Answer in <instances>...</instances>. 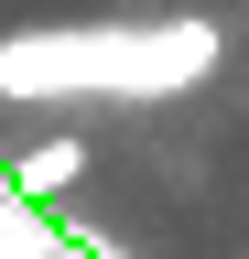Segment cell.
I'll list each match as a JSON object with an SVG mask.
<instances>
[{
	"mask_svg": "<svg viewBox=\"0 0 249 259\" xmlns=\"http://www.w3.org/2000/svg\"><path fill=\"white\" fill-rule=\"evenodd\" d=\"M217 65H228V32L206 11H163V22H33L0 32V97H119V108H152V97H195Z\"/></svg>",
	"mask_w": 249,
	"mask_h": 259,
	"instance_id": "6da1fadb",
	"label": "cell"
},
{
	"mask_svg": "<svg viewBox=\"0 0 249 259\" xmlns=\"http://www.w3.org/2000/svg\"><path fill=\"white\" fill-rule=\"evenodd\" d=\"M87 162H98V151H87L76 130H54V141L22 151V173H11V184H22V194H76V184H87Z\"/></svg>",
	"mask_w": 249,
	"mask_h": 259,
	"instance_id": "7a4b0ae2",
	"label": "cell"
}]
</instances>
